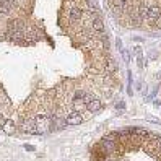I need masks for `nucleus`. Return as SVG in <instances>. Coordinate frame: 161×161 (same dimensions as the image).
<instances>
[{
    "label": "nucleus",
    "mask_w": 161,
    "mask_h": 161,
    "mask_svg": "<svg viewBox=\"0 0 161 161\" xmlns=\"http://www.w3.org/2000/svg\"><path fill=\"white\" fill-rule=\"evenodd\" d=\"M10 2H12V3H16V2H18V0H10Z\"/></svg>",
    "instance_id": "obj_16"
},
{
    "label": "nucleus",
    "mask_w": 161,
    "mask_h": 161,
    "mask_svg": "<svg viewBox=\"0 0 161 161\" xmlns=\"http://www.w3.org/2000/svg\"><path fill=\"white\" fill-rule=\"evenodd\" d=\"M93 30H94V31H99V33H103V30H104V25H103V20H101V18H96V16L93 18Z\"/></svg>",
    "instance_id": "obj_4"
},
{
    "label": "nucleus",
    "mask_w": 161,
    "mask_h": 161,
    "mask_svg": "<svg viewBox=\"0 0 161 161\" xmlns=\"http://www.w3.org/2000/svg\"><path fill=\"white\" fill-rule=\"evenodd\" d=\"M65 120H67V124L69 125H80L81 122H83V117L78 111H72L70 114L65 117Z\"/></svg>",
    "instance_id": "obj_1"
},
{
    "label": "nucleus",
    "mask_w": 161,
    "mask_h": 161,
    "mask_svg": "<svg viewBox=\"0 0 161 161\" xmlns=\"http://www.w3.org/2000/svg\"><path fill=\"white\" fill-rule=\"evenodd\" d=\"M3 129H5L7 134H13V132H15V124H13L12 120H7L5 125H3Z\"/></svg>",
    "instance_id": "obj_8"
},
{
    "label": "nucleus",
    "mask_w": 161,
    "mask_h": 161,
    "mask_svg": "<svg viewBox=\"0 0 161 161\" xmlns=\"http://www.w3.org/2000/svg\"><path fill=\"white\" fill-rule=\"evenodd\" d=\"M86 109L90 111V112H98L99 109H101V103L98 101V99H91V101H88L86 103Z\"/></svg>",
    "instance_id": "obj_3"
},
{
    "label": "nucleus",
    "mask_w": 161,
    "mask_h": 161,
    "mask_svg": "<svg viewBox=\"0 0 161 161\" xmlns=\"http://www.w3.org/2000/svg\"><path fill=\"white\" fill-rule=\"evenodd\" d=\"M12 8V2L10 0H0V12L2 13H8Z\"/></svg>",
    "instance_id": "obj_7"
},
{
    "label": "nucleus",
    "mask_w": 161,
    "mask_h": 161,
    "mask_svg": "<svg viewBox=\"0 0 161 161\" xmlns=\"http://www.w3.org/2000/svg\"><path fill=\"white\" fill-rule=\"evenodd\" d=\"M116 108H117V109H122V108H124V103H117Z\"/></svg>",
    "instance_id": "obj_15"
},
{
    "label": "nucleus",
    "mask_w": 161,
    "mask_h": 161,
    "mask_svg": "<svg viewBox=\"0 0 161 161\" xmlns=\"http://www.w3.org/2000/svg\"><path fill=\"white\" fill-rule=\"evenodd\" d=\"M106 72H109V73L116 72V62L114 60H108L106 62Z\"/></svg>",
    "instance_id": "obj_10"
},
{
    "label": "nucleus",
    "mask_w": 161,
    "mask_h": 161,
    "mask_svg": "<svg viewBox=\"0 0 161 161\" xmlns=\"http://www.w3.org/2000/svg\"><path fill=\"white\" fill-rule=\"evenodd\" d=\"M69 16H70V20H80L81 18V10L80 8H77V7H73V8H70V13H69Z\"/></svg>",
    "instance_id": "obj_5"
},
{
    "label": "nucleus",
    "mask_w": 161,
    "mask_h": 161,
    "mask_svg": "<svg viewBox=\"0 0 161 161\" xmlns=\"http://www.w3.org/2000/svg\"><path fill=\"white\" fill-rule=\"evenodd\" d=\"M120 52H122V55H124V59H125V62L129 64V62H130V55H129V52H127L125 49H122Z\"/></svg>",
    "instance_id": "obj_11"
},
{
    "label": "nucleus",
    "mask_w": 161,
    "mask_h": 161,
    "mask_svg": "<svg viewBox=\"0 0 161 161\" xmlns=\"http://www.w3.org/2000/svg\"><path fill=\"white\" fill-rule=\"evenodd\" d=\"M34 125L37 127V132H44L49 129V119L44 117V116H37L34 119Z\"/></svg>",
    "instance_id": "obj_2"
},
{
    "label": "nucleus",
    "mask_w": 161,
    "mask_h": 161,
    "mask_svg": "<svg viewBox=\"0 0 161 161\" xmlns=\"http://www.w3.org/2000/svg\"><path fill=\"white\" fill-rule=\"evenodd\" d=\"M111 3L119 7V8H124V10L127 8V0H111Z\"/></svg>",
    "instance_id": "obj_9"
},
{
    "label": "nucleus",
    "mask_w": 161,
    "mask_h": 161,
    "mask_svg": "<svg viewBox=\"0 0 161 161\" xmlns=\"http://www.w3.org/2000/svg\"><path fill=\"white\" fill-rule=\"evenodd\" d=\"M155 26L158 28V30H161V15L156 18V20H155Z\"/></svg>",
    "instance_id": "obj_12"
},
{
    "label": "nucleus",
    "mask_w": 161,
    "mask_h": 161,
    "mask_svg": "<svg viewBox=\"0 0 161 161\" xmlns=\"http://www.w3.org/2000/svg\"><path fill=\"white\" fill-rule=\"evenodd\" d=\"M5 122H7V120L3 119V116H0V127H3V125H5Z\"/></svg>",
    "instance_id": "obj_13"
},
{
    "label": "nucleus",
    "mask_w": 161,
    "mask_h": 161,
    "mask_svg": "<svg viewBox=\"0 0 161 161\" xmlns=\"http://www.w3.org/2000/svg\"><path fill=\"white\" fill-rule=\"evenodd\" d=\"M116 44H117V47H119V51H122V42H120V39H117Z\"/></svg>",
    "instance_id": "obj_14"
},
{
    "label": "nucleus",
    "mask_w": 161,
    "mask_h": 161,
    "mask_svg": "<svg viewBox=\"0 0 161 161\" xmlns=\"http://www.w3.org/2000/svg\"><path fill=\"white\" fill-rule=\"evenodd\" d=\"M54 125L57 127L59 130H64V129L67 127L69 124H67V120H65V119H62V117H54Z\"/></svg>",
    "instance_id": "obj_6"
}]
</instances>
